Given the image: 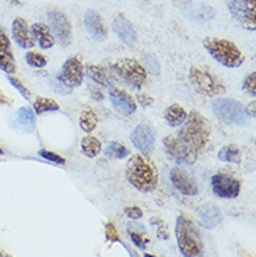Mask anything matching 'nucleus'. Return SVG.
Masks as SVG:
<instances>
[{
	"label": "nucleus",
	"instance_id": "18",
	"mask_svg": "<svg viewBox=\"0 0 256 257\" xmlns=\"http://www.w3.org/2000/svg\"><path fill=\"white\" fill-rule=\"evenodd\" d=\"M12 31H13V37L16 44L21 46L23 49H30V48L35 45V41H34V37H32L30 28H28V24L26 23V20H14Z\"/></svg>",
	"mask_w": 256,
	"mask_h": 257
},
{
	"label": "nucleus",
	"instance_id": "5",
	"mask_svg": "<svg viewBox=\"0 0 256 257\" xmlns=\"http://www.w3.org/2000/svg\"><path fill=\"white\" fill-rule=\"evenodd\" d=\"M213 112L220 122L231 126H242L248 122V113L241 102L231 98H217L211 103Z\"/></svg>",
	"mask_w": 256,
	"mask_h": 257
},
{
	"label": "nucleus",
	"instance_id": "32",
	"mask_svg": "<svg viewBox=\"0 0 256 257\" xmlns=\"http://www.w3.org/2000/svg\"><path fill=\"white\" fill-rule=\"evenodd\" d=\"M243 91L250 96L256 95V73H250L248 77L243 80Z\"/></svg>",
	"mask_w": 256,
	"mask_h": 257
},
{
	"label": "nucleus",
	"instance_id": "42",
	"mask_svg": "<svg viewBox=\"0 0 256 257\" xmlns=\"http://www.w3.org/2000/svg\"><path fill=\"white\" fill-rule=\"evenodd\" d=\"M9 3H12V5H20L21 3V0H7Z\"/></svg>",
	"mask_w": 256,
	"mask_h": 257
},
{
	"label": "nucleus",
	"instance_id": "8",
	"mask_svg": "<svg viewBox=\"0 0 256 257\" xmlns=\"http://www.w3.org/2000/svg\"><path fill=\"white\" fill-rule=\"evenodd\" d=\"M230 13L238 23L249 31L256 28V0H231Z\"/></svg>",
	"mask_w": 256,
	"mask_h": 257
},
{
	"label": "nucleus",
	"instance_id": "12",
	"mask_svg": "<svg viewBox=\"0 0 256 257\" xmlns=\"http://www.w3.org/2000/svg\"><path fill=\"white\" fill-rule=\"evenodd\" d=\"M130 140L133 143V146L143 153V155H148L150 153H153L154 150L155 132L150 124L141 123L133 130V133L130 136Z\"/></svg>",
	"mask_w": 256,
	"mask_h": 257
},
{
	"label": "nucleus",
	"instance_id": "41",
	"mask_svg": "<svg viewBox=\"0 0 256 257\" xmlns=\"http://www.w3.org/2000/svg\"><path fill=\"white\" fill-rule=\"evenodd\" d=\"M255 101H253V102L250 103L249 105V108H248V109H245L246 110V113H248V116H252V117H255Z\"/></svg>",
	"mask_w": 256,
	"mask_h": 257
},
{
	"label": "nucleus",
	"instance_id": "37",
	"mask_svg": "<svg viewBox=\"0 0 256 257\" xmlns=\"http://www.w3.org/2000/svg\"><path fill=\"white\" fill-rule=\"evenodd\" d=\"M105 235H107V239L111 240V242L119 240V235H118V232H116L115 226H114V224H111V222H109V224L107 225V228H105Z\"/></svg>",
	"mask_w": 256,
	"mask_h": 257
},
{
	"label": "nucleus",
	"instance_id": "35",
	"mask_svg": "<svg viewBox=\"0 0 256 257\" xmlns=\"http://www.w3.org/2000/svg\"><path fill=\"white\" fill-rule=\"evenodd\" d=\"M39 155L42 158H45L46 161H51V162H55V164H64V158H62L60 155L55 154V153H49L46 150H41L39 151Z\"/></svg>",
	"mask_w": 256,
	"mask_h": 257
},
{
	"label": "nucleus",
	"instance_id": "36",
	"mask_svg": "<svg viewBox=\"0 0 256 257\" xmlns=\"http://www.w3.org/2000/svg\"><path fill=\"white\" fill-rule=\"evenodd\" d=\"M125 214L130 219H140L143 217V211H141L139 207H126L125 208Z\"/></svg>",
	"mask_w": 256,
	"mask_h": 257
},
{
	"label": "nucleus",
	"instance_id": "1",
	"mask_svg": "<svg viewBox=\"0 0 256 257\" xmlns=\"http://www.w3.org/2000/svg\"><path fill=\"white\" fill-rule=\"evenodd\" d=\"M184 127L177 136H166L164 147L166 154L181 164H193L210 140V124L196 110L186 117Z\"/></svg>",
	"mask_w": 256,
	"mask_h": 257
},
{
	"label": "nucleus",
	"instance_id": "24",
	"mask_svg": "<svg viewBox=\"0 0 256 257\" xmlns=\"http://www.w3.org/2000/svg\"><path fill=\"white\" fill-rule=\"evenodd\" d=\"M16 120L27 132H34L35 128V115L30 108H21L16 115Z\"/></svg>",
	"mask_w": 256,
	"mask_h": 257
},
{
	"label": "nucleus",
	"instance_id": "21",
	"mask_svg": "<svg viewBox=\"0 0 256 257\" xmlns=\"http://www.w3.org/2000/svg\"><path fill=\"white\" fill-rule=\"evenodd\" d=\"M31 30L35 39H38L39 46H41L42 49H49V48H52V46L55 45V38H53V35H52L51 31H49V28H48L45 24L37 23V24L32 26Z\"/></svg>",
	"mask_w": 256,
	"mask_h": 257
},
{
	"label": "nucleus",
	"instance_id": "40",
	"mask_svg": "<svg viewBox=\"0 0 256 257\" xmlns=\"http://www.w3.org/2000/svg\"><path fill=\"white\" fill-rule=\"evenodd\" d=\"M90 92H91V98H93V99H96V101H103L104 99L103 94H101L98 90H96L94 87H91Z\"/></svg>",
	"mask_w": 256,
	"mask_h": 257
},
{
	"label": "nucleus",
	"instance_id": "38",
	"mask_svg": "<svg viewBox=\"0 0 256 257\" xmlns=\"http://www.w3.org/2000/svg\"><path fill=\"white\" fill-rule=\"evenodd\" d=\"M130 239H132V242H133L137 247H140V249H146V243H147L148 240L147 239L143 238V236H140L139 233H136V232H130Z\"/></svg>",
	"mask_w": 256,
	"mask_h": 257
},
{
	"label": "nucleus",
	"instance_id": "13",
	"mask_svg": "<svg viewBox=\"0 0 256 257\" xmlns=\"http://www.w3.org/2000/svg\"><path fill=\"white\" fill-rule=\"evenodd\" d=\"M109 99H111V102L114 105V108L119 113H122V115H133L136 109H137L135 99L129 95L126 91L121 90V88L111 87V90H109Z\"/></svg>",
	"mask_w": 256,
	"mask_h": 257
},
{
	"label": "nucleus",
	"instance_id": "25",
	"mask_svg": "<svg viewBox=\"0 0 256 257\" xmlns=\"http://www.w3.org/2000/svg\"><path fill=\"white\" fill-rule=\"evenodd\" d=\"M81 151L89 158H96L101 153V143L93 136H87L81 140Z\"/></svg>",
	"mask_w": 256,
	"mask_h": 257
},
{
	"label": "nucleus",
	"instance_id": "17",
	"mask_svg": "<svg viewBox=\"0 0 256 257\" xmlns=\"http://www.w3.org/2000/svg\"><path fill=\"white\" fill-rule=\"evenodd\" d=\"M198 215L199 218H200L202 225L205 228H207V229L216 228L223 221V214H221L220 208L214 203H207V204H203V206L199 207Z\"/></svg>",
	"mask_w": 256,
	"mask_h": 257
},
{
	"label": "nucleus",
	"instance_id": "19",
	"mask_svg": "<svg viewBox=\"0 0 256 257\" xmlns=\"http://www.w3.org/2000/svg\"><path fill=\"white\" fill-rule=\"evenodd\" d=\"M84 24H86L91 35L96 39H98V41H103L107 37V34H108V30H107V26L104 23L103 17L97 12H94V10H89L86 13V16H84Z\"/></svg>",
	"mask_w": 256,
	"mask_h": 257
},
{
	"label": "nucleus",
	"instance_id": "30",
	"mask_svg": "<svg viewBox=\"0 0 256 257\" xmlns=\"http://www.w3.org/2000/svg\"><path fill=\"white\" fill-rule=\"evenodd\" d=\"M26 60L30 66L37 67V69H42V67H45L46 63H48V60H46L45 56L38 53V52H28L26 55Z\"/></svg>",
	"mask_w": 256,
	"mask_h": 257
},
{
	"label": "nucleus",
	"instance_id": "33",
	"mask_svg": "<svg viewBox=\"0 0 256 257\" xmlns=\"http://www.w3.org/2000/svg\"><path fill=\"white\" fill-rule=\"evenodd\" d=\"M7 80H9V83L12 84L14 88L19 91L20 94L24 96L26 99H30V96H31V92H30V90L27 88L24 84H21V81H20V80L12 77V76H9V77H7Z\"/></svg>",
	"mask_w": 256,
	"mask_h": 257
},
{
	"label": "nucleus",
	"instance_id": "31",
	"mask_svg": "<svg viewBox=\"0 0 256 257\" xmlns=\"http://www.w3.org/2000/svg\"><path fill=\"white\" fill-rule=\"evenodd\" d=\"M151 224L155 226V232H157V236L162 240L169 238V231H168V226L160 218H151Z\"/></svg>",
	"mask_w": 256,
	"mask_h": 257
},
{
	"label": "nucleus",
	"instance_id": "7",
	"mask_svg": "<svg viewBox=\"0 0 256 257\" xmlns=\"http://www.w3.org/2000/svg\"><path fill=\"white\" fill-rule=\"evenodd\" d=\"M116 74L133 88H141L147 80V71L135 59H123L111 66Z\"/></svg>",
	"mask_w": 256,
	"mask_h": 257
},
{
	"label": "nucleus",
	"instance_id": "15",
	"mask_svg": "<svg viewBox=\"0 0 256 257\" xmlns=\"http://www.w3.org/2000/svg\"><path fill=\"white\" fill-rule=\"evenodd\" d=\"M112 26L115 30L116 35L128 45H135L137 41V34L135 28L132 26V23L129 21L123 14H116L112 21Z\"/></svg>",
	"mask_w": 256,
	"mask_h": 257
},
{
	"label": "nucleus",
	"instance_id": "2",
	"mask_svg": "<svg viewBox=\"0 0 256 257\" xmlns=\"http://www.w3.org/2000/svg\"><path fill=\"white\" fill-rule=\"evenodd\" d=\"M126 178L139 192H153L158 183L157 168L146 155L136 154L126 165Z\"/></svg>",
	"mask_w": 256,
	"mask_h": 257
},
{
	"label": "nucleus",
	"instance_id": "23",
	"mask_svg": "<svg viewBox=\"0 0 256 257\" xmlns=\"http://www.w3.org/2000/svg\"><path fill=\"white\" fill-rule=\"evenodd\" d=\"M218 160L224 161V162H232V164H239L242 160V154L241 150L235 146V144H230L225 146L220 151H218Z\"/></svg>",
	"mask_w": 256,
	"mask_h": 257
},
{
	"label": "nucleus",
	"instance_id": "14",
	"mask_svg": "<svg viewBox=\"0 0 256 257\" xmlns=\"http://www.w3.org/2000/svg\"><path fill=\"white\" fill-rule=\"evenodd\" d=\"M171 180L175 189L185 196H196L199 192L198 185L191 175L184 172L180 168H174L171 171Z\"/></svg>",
	"mask_w": 256,
	"mask_h": 257
},
{
	"label": "nucleus",
	"instance_id": "28",
	"mask_svg": "<svg viewBox=\"0 0 256 257\" xmlns=\"http://www.w3.org/2000/svg\"><path fill=\"white\" fill-rule=\"evenodd\" d=\"M105 155L111 158V160H123L129 155V150L123 144L118 142H111L107 146L105 150Z\"/></svg>",
	"mask_w": 256,
	"mask_h": 257
},
{
	"label": "nucleus",
	"instance_id": "6",
	"mask_svg": "<svg viewBox=\"0 0 256 257\" xmlns=\"http://www.w3.org/2000/svg\"><path fill=\"white\" fill-rule=\"evenodd\" d=\"M189 80H191L193 88L202 95H223L225 92L224 84L221 83L209 69L202 67V66H196V67L191 69Z\"/></svg>",
	"mask_w": 256,
	"mask_h": 257
},
{
	"label": "nucleus",
	"instance_id": "20",
	"mask_svg": "<svg viewBox=\"0 0 256 257\" xmlns=\"http://www.w3.org/2000/svg\"><path fill=\"white\" fill-rule=\"evenodd\" d=\"M87 74L90 76L93 81H96L100 85H104V87H111L112 85V76H111V73H109L107 67H104L101 64H89Z\"/></svg>",
	"mask_w": 256,
	"mask_h": 257
},
{
	"label": "nucleus",
	"instance_id": "29",
	"mask_svg": "<svg viewBox=\"0 0 256 257\" xmlns=\"http://www.w3.org/2000/svg\"><path fill=\"white\" fill-rule=\"evenodd\" d=\"M34 110L38 113V115H42V113H46V112H55V110H59L58 102H55L51 98H44L41 96L38 98L35 102H34Z\"/></svg>",
	"mask_w": 256,
	"mask_h": 257
},
{
	"label": "nucleus",
	"instance_id": "44",
	"mask_svg": "<svg viewBox=\"0 0 256 257\" xmlns=\"http://www.w3.org/2000/svg\"><path fill=\"white\" fill-rule=\"evenodd\" d=\"M3 154H5V151H3V150L0 148V155H3Z\"/></svg>",
	"mask_w": 256,
	"mask_h": 257
},
{
	"label": "nucleus",
	"instance_id": "3",
	"mask_svg": "<svg viewBox=\"0 0 256 257\" xmlns=\"http://www.w3.org/2000/svg\"><path fill=\"white\" fill-rule=\"evenodd\" d=\"M175 235L184 257H205V247L200 233L191 219L180 215L175 225Z\"/></svg>",
	"mask_w": 256,
	"mask_h": 257
},
{
	"label": "nucleus",
	"instance_id": "10",
	"mask_svg": "<svg viewBox=\"0 0 256 257\" xmlns=\"http://www.w3.org/2000/svg\"><path fill=\"white\" fill-rule=\"evenodd\" d=\"M211 187L214 194L221 199H235L241 190V183L231 175L216 174L211 178Z\"/></svg>",
	"mask_w": 256,
	"mask_h": 257
},
{
	"label": "nucleus",
	"instance_id": "4",
	"mask_svg": "<svg viewBox=\"0 0 256 257\" xmlns=\"http://www.w3.org/2000/svg\"><path fill=\"white\" fill-rule=\"evenodd\" d=\"M203 45L211 56L225 67L235 69L239 67L245 60L243 53L238 49V46L227 39L206 38L203 41Z\"/></svg>",
	"mask_w": 256,
	"mask_h": 257
},
{
	"label": "nucleus",
	"instance_id": "27",
	"mask_svg": "<svg viewBox=\"0 0 256 257\" xmlns=\"http://www.w3.org/2000/svg\"><path fill=\"white\" fill-rule=\"evenodd\" d=\"M98 123V117H97L96 112L90 108L84 109L80 115V127L86 133H91L94 128L97 127Z\"/></svg>",
	"mask_w": 256,
	"mask_h": 257
},
{
	"label": "nucleus",
	"instance_id": "43",
	"mask_svg": "<svg viewBox=\"0 0 256 257\" xmlns=\"http://www.w3.org/2000/svg\"><path fill=\"white\" fill-rule=\"evenodd\" d=\"M143 257H155V256H153V254H147V253H146Z\"/></svg>",
	"mask_w": 256,
	"mask_h": 257
},
{
	"label": "nucleus",
	"instance_id": "34",
	"mask_svg": "<svg viewBox=\"0 0 256 257\" xmlns=\"http://www.w3.org/2000/svg\"><path fill=\"white\" fill-rule=\"evenodd\" d=\"M144 60H146V64H147L148 70L151 71L153 74H160V63H158V60L155 59V56L153 55H146L144 56Z\"/></svg>",
	"mask_w": 256,
	"mask_h": 257
},
{
	"label": "nucleus",
	"instance_id": "16",
	"mask_svg": "<svg viewBox=\"0 0 256 257\" xmlns=\"http://www.w3.org/2000/svg\"><path fill=\"white\" fill-rule=\"evenodd\" d=\"M0 69L6 73H16V60H14L10 41L6 31L0 27Z\"/></svg>",
	"mask_w": 256,
	"mask_h": 257
},
{
	"label": "nucleus",
	"instance_id": "22",
	"mask_svg": "<svg viewBox=\"0 0 256 257\" xmlns=\"http://www.w3.org/2000/svg\"><path fill=\"white\" fill-rule=\"evenodd\" d=\"M164 117H165L166 123L171 126V127H178L181 124H184V122L188 117V113L186 110L178 105V103H174L171 106H168L164 113Z\"/></svg>",
	"mask_w": 256,
	"mask_h": 257
},
{
	"label": "nucleus",
	"instance_id": "39",
	"mask_svg": "<svg viewBox=\"0 0 256 257\" xmlns=\"http://www.w3.org/2000/svg\"><path fill=\"white\" fill-rule=\"evenodd\" d=\"M137 101H139L141 106H144V108H147V106H150V105L154 102L153 98L146 95V94H140V95H137Z\"/></svg>",
	"mask_w": 256,
	"mask_h": 257
},
{
	"label": "nucleus",
	"instance_id": "9",
	"mask_svg": "<svg viewBox=\"0 0 256 257\" xmlns=\"http://www.w3.org/2000/svg\"><path fill=\"white\" fill-rule=\"evenodd\" d=\"M48 19L51 23L53 35L59 41V44L62 46L70 45L73 34H71L70 21L66 17V14L62 13L60 10H51L48 13Z\"/></svg>",
	"mask_w": 256,
	"mask_h": 257
},
{
	"label": "nucleus",
	"instance_id": "11",
	"mask_svg": "<svg viewBox=\"0 0 256 257\" xmlns=\"http://www.w3.org/2000/svg\"><path fill=\"white\" fill-rule=\"evenodd\" d=\"M84 78V66L80 56H73L64 62L62 71L59 74V80L66 85V87H78L81 85Z\"/></svg>",
	"mask_w": 256,
	"mask_h": 257
},
{
	"label": "nucleus",
	"instance_id": "26",
	"mask_svg": "<svg viewBox=\"0 0 256 257\" xmlns=\"http://www.w3.org/2000/svg\"><path fill=\"white\" fill-rule=\"evenodd\" d=\"M188 16L191 19L196 20V21H200V23H205V21H209L214 17V10L209 6H203V5H198V6H193L189 12H188Z\"/></svg>",
	"mask_w": 256,
	"mask_h": 257
}]
</instances>
